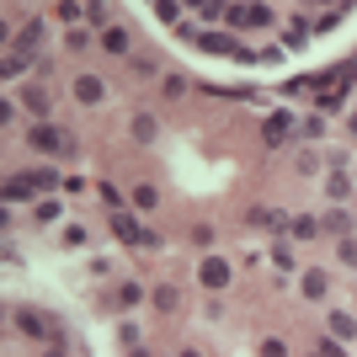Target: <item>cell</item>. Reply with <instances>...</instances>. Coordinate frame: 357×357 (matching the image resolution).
Instances as JSON below:
<instances>
[{
    "instance_id": "1",
    "label": "cell",
    "mask_w": 357,
    "mask_h": 357,
    "mask_svg": "<svg viewBox=\"0 0 357 357\" xmlns=\"http://www.w3.org/2000/svg\"><path fill=\"white\" fill-rule=\"evenodd\" d=\"M32 144L38 149H48V155H70V134L64 128H54V123H32Z\"/></svg>"
},
{
    "instance_id": "2",
    "label": "cell",
    "mask_w": 357,
    "mask_h": 357,
    "mask_svg": "<svg viewBox=\"0 0 357 357\" xmlns=\"http://www.w3.org/2000/svg\"><path fill=\"white\" fill-rule=\"evenodd\" d=\"M203 283L208 288H229V261H224V256H208V261H203Z\"/></svg>"
},
{
    "instance_id": "3",
    "label": "cell",
    "mask_w": 357,
    "mask_h": 357,
    "mask_svg": "<svg viewBox=\"0 0 357 357\" xmlns=\"http://www.w3.org/2000/svg\"><path fill=\"white\" fill-rule=\"evenodd\" d=\"M261 134H267V144H283V139L294 134V118H288V112H272V118H267V128H261Z\"/></svg>"
},
{
    "instance_id": "4",
    "label": "cell",
    "mask_w": 357,
    "mask_h": 357,
    "mask_svg": "<svg viewBox=\"0 0 357 357\" xmlns=\"http://www.w3.org/2000/svg\"><path fill=\"white\" fill-rule=\"evenodd\" d=\"M112 229H118V235H123V240H128V245H144V235H149V229H139V224H134V219H128V213H123V208H118V213H112Z\"/></svg>"
},
{
    "instance_id": "5",
    "label": "cell",
    "mask_w": 357,
    "mask_h": 357,
    "mask_svg": "<svg viewBox=\"0 0 357 357\" xmlns=\"http://www.w3.org/2000/svg\"><path fill=\"white\" fill-rule=\"evenodd\" d=\"M229 22H235V27H261V22H267V6H235Z\"/></svg>"
},
{
    "instance_id": "6",
    "label": "cell",
    "mask_w": 357,
    "mask_h": 357,
    "mask_svg": "<svg viewBox=\"0 0 357 357\" xmlns=\"http://www.w3.org/2000/svg\"><path fill=\"white\" fill-rule=\"evenodd\" d=\"M75 96H80L86 107H96L102 102V80H96V75H80V80H75Z\"/></svg>"
},
{
    "instance_id": "7",
    "label": "cell",
    "mask_w": 357,
    "mask_h": 357,
    "mask_svg": "<svg viewBox=\"0 0 357 357\" xmlns=\"http://www.w3.org/2000/svg\"><path fill=\"white\" fill-rule=\"evenodd\" d=\"M197 43H203V48H213V54H235V59L245 54L240 43H229V38H219V32H197Z\"/></svg>"
},
{
    "instance_id": "8",
    "label": "cell",
    "mask_w": 357,
    "mask_h": 357,
    "mask_svg": "<svg viewBox=\"0 0 357 357\" xmlns=\"http://www.w3.org/2000/svg\"><path fill=\"white\" fill-rule=\"evenodd\" d=\"M16 331H27V336H48L43 314H32V310H16Z\"/></svg>"
},
{
    "instance_id": "9",
    "label": "cell",
    "mask_w": 357,
    "mask_h": 357,
    "mask_svg": "<svg viewBox=\"0 0 357 357\" xmlns=\"http://www.w3.org/2000/svg\"><path fill=\"white\" fill-rule=\"evenodd\" d=\"M102 43L112 48V54H128V32H123V27H107V32H102Z\"/></svg>"
},
{
    "instance_id": "10",
    "label": "cell",
    "mask_w": 357,
    "mask_h": 357,
    "mask_svg": "<svg viewBox=\"0 0 357 357\" xmlns=\"http://www.w3.org/2000/svg\"><path fill=\"white\" fill-rule=\"evenodd\" d=\"M304 294H310V298L326 294V272H304Z\"/></svg>"
},
{
    "instance_id": "11",
    "label": "cell",
    "mask_w": 357,
    "mask_h": 357,
    "mask_svg": "<svg viewBox=\"0 0 357 357\" xmlns=\"http://www.w3.org/2000/svg\"><path fill=\"white\" fill-rule=\"evenodd\" d=\"M32 187H38V181H6V197H11V203H16V197L27 203V197H32Z\"/></svg>"
},
{
    "instance_id": "12",
    "label": "cell",
    "mask_w": 357,
    "mask_h": 357,
    "mask_svg": "<svg viewBox=\"0 0 357 357\" xmlns=\"http://www.w3.org/2000/svg\"><path fill=\"white\" fill-rule=\"evenodd\" d=\"M331 331H336V336H357V320L352 314H331Z\"/></svg>"
},
{
    "instance_id": "13",
    "label": "cell",
    "mask_w": 357,
    "mask_h": 357,
    "mask_svg": "<svg viewBox=\"0 0 357 357\" xmlns=\"http://www.w3.org/2000/svg\"><path fill=\"white\" fill-rule=\"evenodd\" d=\"M38 43H43V27H38V22H27V27H22V48H27V54H32V48H38Z\"/></svg>"
},
{
    "instance_id": "14",
    "label": "cell",
    "mask_w": 357,
    "mask_h": 357,
    "mask_svg": "<svg viewBox=\"0 0 357 357\" xmlns=\"http://www.w3.org/2000/svg\"><path fill=\"white\" fill-rule=\"evenodd\" d=\"M251 224H261V229H283V213H267V208H256Z\"/></svg>"
},
{
    "instance_id": "15",
    "label": "cell",
    "mask_w": 357,
    "mask_h": 357,
    "mask_svg": "<svg viewBox=\"0 0 357 357\" xmlns=\"http://www.w3.org/2000/svg\"><path fill=\"white\" fill-rule=\"evenodd\" d=\"M139 294H144V288H139V283H123V288H118V310H128V304H139Z\"/></svg>"
},
{
    "instance_id": "16",
    "label": "cell",
    "mask_w": 357,
    "mask_h": 357,
    "mask_svg": "<svg viewBox=\"0 0 357 357\" xmlns=\"http://www.w3.org/2000/svg\"><path fill=\"white\" fill-rule=\"evenodd\" d=\"M272 261H278V272H294V251L288 245H272Z\"/></svg>"
},
{
    "instance_id": "17",
    "label": "cell",
    "mask_w": 357,
    "mask_h": 357,
    "mask_svg": "<svg viewBox=\"0 0 357 357\" xmlns=\"http://www.w3.org/2000/svg\"><path fill=\"white\" fill-rule=\"evenodd\" d=\"M27 107H32V112H48V91L32 86V91H27Z\"/></svg>"
},
{
    "instance_id": "18",
    "label": "cell",
    "mask_w": 357,
    "mask_h": 357,
    "mask_svg": "<svg viewBox=\"0 0 357 357\" xmlns=\"http://www.w3.org/2000/svg\"><path fill=\"white\" fill-rule=\"evenodd\" d=\"M155 310H176V288H155Z\"/></svg>"
},
{
    "instance_id": "19",
    "label": "cell",
    "mask_w": 357,
    "mask_h": 357,
    "mask_svg": "<svg viewBox=\"0 0 357 357\" xmlns=\"http://www.w3.org/2000/svg\"><path fill=\"white\" fill-rule=\"evenodd\" d=\"M347 224H352V219H347L342 208H336V213H326V229H336V235H347Z\"/></svg>"
},
{
    "instance_id": "20",
    "label": "cell",
    "mask_w": 357,
    "mask_h": 357,
    "mask_svg": "<svg viewBox=\"0 0 357 357\" xmlns=\"http://www.w3.org/2000/svg\"><path fill=\"white\" fill-rule=\"evenodd\" d=\"M314 229H320V224H314V219H294V235H298V240H310Z\"/></svg>"
},
{
    "instance_id": "21",
    "label": "cell",
    "mask_w": 357,
    "mask_h": 357,
    "mask_svg": "<svg viewBox=\"0 0 357 357\" xmlns=\"http://www.w3.org/2000/svg\"><path fill=\"white\" fill-rule=\"evenodd\" d=\"M134 139H155V123H149V118H134Z\"/></svg>"
},
{
    "instance_id": "22",
    "label": "cell",
    "mask_w": 357,
    "mask_h": 357,
    "mask_svg": "<svg viewBox=\"0 0 357 357\" xmlns=\"http://www.w3.org/2000/svg\"><path fill=\"white\" fill-rule=\"evenodd\" d=\"M342 261H347V267H357V240H342Z\"/></svg>"
},
{
    "instance_id": "23",
    "label": "cell",
    "mask_w": 357,
    "mask_h": 357,
    "mask_svg": "<svg viewBox=\"0 0 357 357\" xmlns=\"http://www.w3.org/2000/svg\"><path fill=\"white\" fill-rule=\"evenodd\" d=\"M352 128H357V112H352Z\"/></svg>"
}]
</instances>
